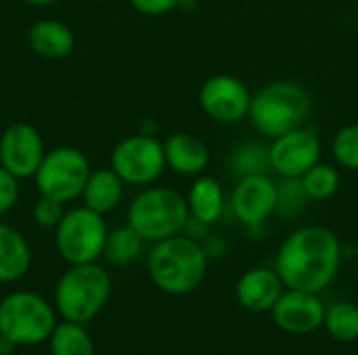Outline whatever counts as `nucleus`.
Masks as SVG:
<instances>
[{"instance_id":"2","label":"nucleus","mask_w":358,"mask_h":355,"mask_svg":"<svg viewBox=\"0 0 358 355\" xmlns=\"http://www.w3.org/2000/svg\"><path fill=\"white\" fill-rule=\"evenodd\" d=\"M149 278L168 295L195 291L208 274V251L189 234H176L153 245L149 253Z\"/></svg>"},{"instance_id":"23","label":"nucleus","mask_w":358,"mask_h":355,"mask_svg":"<svg viewBox=\"0 0 358 355\" xmlns=\"http://www.w3.org/2000/svg\"><path fill=\"white\" fill-rule=\"evenodd\" d=\"M229 167L235 178H245V176H256V174H268L271 172V157H268V146L262 142L248 140L233 149Z\"/></svg>"},{"instance_id":"6","label":"nucleus","mask_w":358,"mask_h":355,"mask_svg":"<svg viewBox=\"0 0 358 355\" xmlns=\"http://www.w3.org/2000/svg\"><path fill=\"white\" fill-rule=\"evenodd\" d=\"M57 326L52 305L38 293L15 291L0 301V335L17 345H40Z\"/></svg>"},{"instance_id":"1","label":"nucleus","mask_w":358,"mask_h":355,"mask_svg":"<svg viewBox=\"0 0 358 355\" xmlns=\"http://www.w3.org/2000/svg\"><path fill=\"white\" fill-rule=\"evenodd\" d=\"M342 245L334 230L325 226H304L294 230L279 247L275 270L287 289L321 293L338 276Z\"/></svg>"},{"instance_id":"17","label":"nucleus","mask_w":358,"mask_h":355,"mask_svg":"<svg viewBox=\"0 0 358 355\" xmlns=\"http://www.w3.org/2000/svg\"><path fill=\"white\" fill-rule=\"evenodd\" d=\"M27 44L42 59H65L76 46V36L63 21L40 19L29 27Z\"/></svg>"},{"instance_id":"5","label":"nucleus","mask_w":358,"mask_h":355,"mask_svg":"<svg viewBox=\"0 0 358 355\" xmlns=\"http://www.w3.org/2000/svg\"><path fill=\"white\" fill-rule=\"evenodd\" d=\"M189 218L187 197L168 186L141 190L128 207V224L149 243L182 234Z\"/></svg>"},{"instance_id":"11","label":"nucleus","mask_w":358,"mask_h":355,"mask_svg":"<svg viewBox=\"0 0 358 355\" xmlns=\"http://www.w3.org/2000/svg\"><path fill=\"white\" fill-rule=\"evenodd\" d=\"M321 138L315 130L298 128L273 138L268 146L271 172L279 178H302L313 165L321 161Z\"/></svg>"},{"instance_id":"8","label":"nucleus","mask_w":358,"mask_h":355,"mask_svg":"<svg viewBox=\"0 0 358 355\" xmlns=\"http://www.w3.org/2000/svg\"><path fill=\"white\" fill-rule=\"evenodd\" d=\"M90 172V161L80 149L57 146L44 155L34 180L40 197H48L65 205L82 197Z\"/></svg>"},{"instance_id":"32","label":"nucleus","mask_w":358,"mask_h":355,"mask_svg":"<svg viewBox=\"0 0 358 355\" xmlns=\"http://www.w3.org/2000/svg\"><path fill=\"white\" fill-rule=\"evenodd\" d=\"M23 2H27L31 6H50V4H55L59 0H23Z\"/></svg>"},{"instance_id":"9","label":"nucleus","mask_w":358,"mask_h":355,"mask_svg":"<svg viewBox=\"0 0 358 355\" xmlns=\"http://www.w3.org/2000/svg\"><path fill=\"white\" fill-rule=\"evenodd\" d=\"M109 167L124 180V184L149 186L168 167L164 142H159L153 134L143 132L126 136L113 146Z\"/></svg>"},{"instance_id":"7","label":"nucleus","mask_w":358,"mask_h":355,"mask_svg":"<svg viewBox=\"0 0 358 355\" xmlns=\"http://www.w3.org/2000/svg\"><path fill=\"white\" fill-rule=\"evenodd\" d=\"M107 234L109 230L103 213L82 205L63 213L55 228V247L69 266L92 264L103 257Z\"/></svg>"},{"instance_id":"31","label":"nucleus","mask_w":358,"mask_h":355,"mask_svg":"<svg viewBox=\"0 0 358 355\" xmlns=\"http://www.w3.org/2000/svg\"><path fill=\"white\" fill-rule=\"evenodd\" d=\"M15 349H17V343L10 341V339L4 337V335H0V355H13L15 354Z\"/></svg>"},{"instance_id":"28","label":"nucleus","mask_w":358,"mask_h":355,"mask_svg":"<svg viewBox=\"0 0 358 355\" xmlns=\"http://www.w3.org/2000/svg\"><path fill=\"white\" fill-rule=\"evenodd\" d=\"M34 213V220L40 228H57V224L61 222L63 213H65V207L63 203L55 201V199H48V197H40L31 209Z\"/></svg>"},{"instance_id":"30","label":"nucleus","mask_w":358,"mask_h":355,"mask_svg":"<svg viewBox=\"0 0 358 355\" xmlns=\"http://www.w3.org/2000/svg\"><path fill=\"white\" fill-rule=\"evenodd\" d=\"M128 2L134 10H138L141 15H149V17L166 15L180 6V0H128Z\"/></svg>"},{"instance_id":"19","label":"nucleus","mask_w":358,"mask_h":355,"mask_svg":"<svg viewBox=\"0 0 358 355\" xmlns=\"http://www.w3.org/2000/svg\"><path fill=\"white\" fill-rule=\"evenodd\" d=\"M187 205L193 220L212 226L224 211V188L212 176H197L187 192Z\"/></svg>"},{"instance_id":"24","label":"nucleus","mask_w":358,"mask_h":355,"mask_svg":"<svg viewBox=\"0 0 358 355\" xmlns=\"http://www.w3.org/2000/svg\"><path fill=\"white\" fill-rule=\"evenodd\" d=\"M300 182L310 201H329L342 186V174L336 165L319 161L300 178Z\"/></svg>"},{"instance_id":"29","label":"nucleus","mask_w":358,"mask_h":355,"mask_svg":"<svg viewBox=\"0 0 358 355\" xmlns=\"http://www.w3.org/2000/svg\"><path fill=\"white\" fill-rule=\"evenodd\" d=\"M19 201V180L0 165V218L6 216Z\"/></svg>"},{"instance_id":"33","label":"nucleus","mask_w":358,"mask_h":355,"mask_svg":"<svg viewBox=\"0 0 358 355\" xmlns=\"http://www.w3.org/2000/svg\"><path fill=\"white\" fill-rule=\"evenodd\" d=\"M99 2H103V0H99Z\"/></svg>"},{"instance_id":"25","label":"nucleus","mask_w":358,"mask_h":355,"mask_svg":"<svg viewBox=\"0 0 358 355\" xmlns=\"http://www.w3.org/2000/svg\"><path fill=\"white\" fill-rule=\"evenodd\" d=\"M325 331L340 343H352L358 339V305L350 301H338L325 312Z\"/></svg>"},{"instance_id":"15","label":"nucleus","mask_w":358,"mask_h":355,"mask_svg":"<svg viewBox=\"0 0 358 355\" xmlns=\"http://www.w3.org/2000/svg\"><path fill=\"white\" fill-rule=\"evenodd\" d=\"M287 287L283 285L277 270L271 268H252L237 280L235 295L241 308H245L252 314L271 312L279 297L283 295Z\"/></svg>"},{"instance_id":"27","label":"nucleus","mask_w":358,"mask_h":355,"mask_svg":"<svg viewBox=\"0 0 358 355\" xmlns=\"http://www.w3.org/2000/svg\"><path fill=\"white\" fill-rule=\"evenodd\" d=\"M308 201L300 178H281L277 182V213L283 218H296Z\"/></svg>"},{"instance_id":"13","label":"nucleus","mask_w":358,"mask_h":355,"mask_svg":"<svg viewBox=\"0 0 358 355\" xmlns=\"http://www.w3.org/2000/svg\"><path fill=\"white\" fill-rule=\"evenodd\" d=\"M231 209L241 224L250 228L262 226L273 213H277V182L271 174L237 178L231 192Z\"/></svg>"},{"instance_id":"10","label":"nucleus","mask_w":358,"mask_h":355,"mask_svg":"<svg viewBox=\"0 0 358 355\" xmlns=\"http://www.w3.org/2000/svg\"><path fill=\"white\" fill-rule=\"evenodd\" d=\"M201 111L218 123H239L250 115L252 92L243 80L229 73L210 75L199 88Z\"/></svg>"},{"instance_id":"21","label":"nucleus","mask_w":358,"mask_h":355,"mask_svg":"<svg viewBox=\"0 0 358 355\" xmlns=\"http://www.w3.org/2000/svg\"><path fill=\"white\" fill-rule=\"evenodd\" d=\"M145 243L147 241L130 224L120 226L107 234L103 257L113 266H128L130 262H134L141 255Z\"/></svg>"},{"instance_id":"4","label":"nucleus","mask_w":358,"mask_h":355,"mask_svg":"<svg viewBox=\"0 0 358 355\" xmlns=\"http://www.w3.org/2000/svg\"><path fill=\"white\" fill-rule=\"evenodd\" d=\"M111 295L109 272L92 264L69 266L55 287V310L63 320L86 324L101 314Z\"/></svg>"},{"instance_id":"22","label":"nucleus","mask_w":358,"mask_h":355,"mask_svg":"<svg viewBox=\"0 0 358 355\" xmlns=\"http://www.w3.org/2000/svg\"><path fill=\"white\" fill-rule=\"evenodd\" d=\"M50 352L52 355H94V343L84 324L65 320L63 324H57L50 339Z\"/></svg>"},{"instance_id":"16","label":"nucleus","mask_w":358,"mask_h":355,"mask_svg":"<svg viewBox=\"0 0 358 355\" xmlns=\"http://www.w3.org/2000/svg\"><path fill=\"white\" fill-rule=\"evenodd\" d=\"M166 165L187 178L203 176L210 165V146L191 132H176L166 138L164 142Z\"/></svg>"},{"instance_id":"12","label":"nucleus","mask_w":358,"mask_h":355,"mask_svg":"<svg viewBox=\"0 0 358 355\" xmlns=\"http://www.w3.org/2000/svg\"><path fill=\"white\" fill-rule=\"evenodd\" d=\"M44 155V140L31 123L17 121L0 136V165L17 180L34 178Z\"/></svg>"},{"instance_id":"3","label":"nucleus","mask_w":358,"mask_h":355,"mask_svg":"<svg viewBox=\"0 0 358 355\" xmlns=\"http://www.w3.org/2000/svg\"><path fill=\"white\" fill-rule=\"evenodd\" d=\"M313 111L308 90L292 80H277L252 94L250 115L252 126L268 138H277L306 123Z\"/></svg>"},{"instance_id":"26","label":"nucleus","mask_w":358,"mask_h":355,"mask_svg":"<svg viewBox=\"0 0 358 355\" xmlns=\"http://www.w3.org/2000/svg\"><path fill=\"white\" fill-rule=\"evenodd\" d=\"M331 155L344 169L358 172V123L340 128L331 140Z\"/></svg>"},{"instance_id":"14","label":"nucleus","mask_w":358,"mask_h":355,"mask_svg":"<svg viewBox=\"0 0 358 355\" xmlns=\"http://www.w3.org/2000/svg\"><path fill=\"white\" fill-rule=\"evenodd\" d=\"M325 303L319 293L285 289L275 308L271 310L275 324L287 335H313L323 328Z\"/></svg>"},{"instance_id":"18","label":"nucleus","mask_w":358,"mask_h":355,"mask_svg":"<svg viewBox=\"0 0 358 355\" xmlns=\"http://www.w3.org/2000/svg\"><path fill=\"white\" fill-rule=\"evenodd\" d=\"M31 266V249L25 241V236L0 222V285L17 282L27 274Z\"/></svg>"},{"instance_id":"20","label":"nucleus","mask_w":358,"mask_h":355,"mask_svg":"<svg viewBox=\"0 0 358 355\" xmlns=\"http://www.w3.org/2000/svg\"><path fill=\"white\" fill-rule=\"evenodd\" d=\"M122 197H124V180L111 167L90 172L82 192L86 207L105 216L122 203Z\"/></svg>"}]
</instances>
